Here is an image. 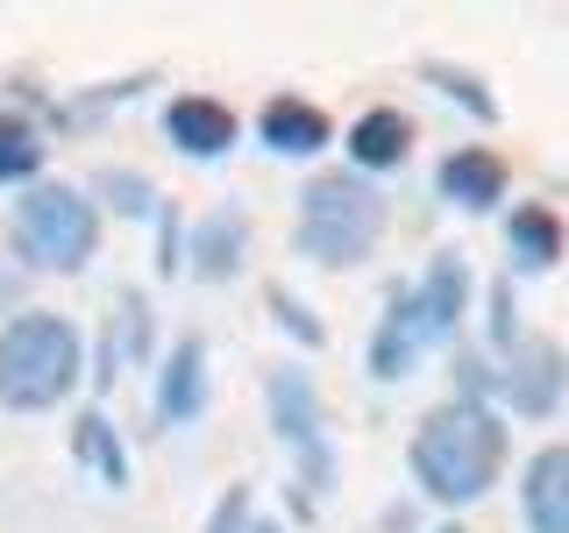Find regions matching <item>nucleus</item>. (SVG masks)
I'll return each instance as SVG.
<instances>
[{"mask_svg":"<svg viewBox=\"0 0 569 533\" xmlns=\"http://www.w3.org/2000/svg\"><path fill=\"white\" fill-rule=\"evenodd\" d=\"M506 462V426L477 405H441L413 441V470L435 497H477Z\"/></svg>","mask_w":569,"mask_h":533,"instance_id":"obj_1","label":"nucleus"},{"mask_svg":"<svg viewBox=\"0 0 569 533\" xmlns=\"http://www.w3.org/2000/svg\"><path fill=\"white\" fill-rule=\"evenodd\" d=\"M79 378V334L58 313H22L0 334V405H58Z\"/></svg>","mask_w":569,"mask_h":533,"instance_id":"obj_2","label":"nucleus"},{"mask_svg":"<svg viewBox=\"0 0 569 533\" xmlns=\"http://www.w3.org/2000/svg\"><path fill=\"white\" fill-rule=\"evenodd\" d=\"M385 228V200L363 185V178H313L307 185V213H299V242L320 263H356Z\"/></svg>","mask_w":569,"mask_h":533,"instance_id":"obj_3","label":"nucleus"},{"mask_svg":"<svg viewBox=\"0 0 569 533\" xmlns=\"http://www.w3.org/2000/svg\"><path fill=\"white\" fill-rule=\"evenodd\" d=\"M93 207L79 200V192H29L22 213H14V242H22L29 263H43V271H79L86 257H93Z\"/></svg>","mask_w":569,"mask_h":533,"instance_id":"obj_4","label":"nucleus"},{"mask_svg":"<svg viewBox=\"0 0 569 533\" xmlns=\"http://www.w3.org/2000/svg\"><path fill=\"white\" fill-rule=\"evenodd\" d=\"M456 306H462V263H435L420 292L385 320V334H378V378H399V370L413 363L435 334H449L456 328Z\"/></svg>","mask_w":569,"mask_h":533,"instance_id":"obj_5","label":"nucleus"},{"mask_svg":"<svg viewBox=\"0 0 569 533\" xmlns=\"http://www.w3.org/2000/svg\"><path fill=\"white\" fill-rule=\"evenodd\" d=\"M527 520L533 533H569V449H548L527 470Z\"/></svg>","mask_w":569,"mask_h":533,"instance_id":"obj_6","label":"nucleus"},{"mask_svg":"<svg viewBox=\"0 0 569 533\" xmlns=\"http://www.w3.org/2000/svg\"><path fill=\"white\" fill-rule=\"evenodd\" d=\"M164 129H171V142H186L192 157H213V150L236 142V114H228L221 100H171Z\"/></svg>","mask_w":569,"mask_h":533,"instance_id":"obj_7","label":"nucleus"},{"mask_svg":"<svg viewBox=\"0 0 569 533\" xmlns=\"http://www.w3.org/2000/svg\"><path fill=\"white\" fill-rule=\"evenodd\" d=\"M441 192L462 207H491L498 192H506V164H498L491 150H456L449 164H441Z\"/></svg>","mask_w":569,"mask_h":533,"instance_id":"obj_8","label":"nucleus"},{"mask_svg":"<svg viewBox=\"0 0 569 533\" xmlns=\"http://www.w3.org/2000/svg\"><path fill=\"white\" fill-rule=\"evenodd\" d=\"M406 135H413V129H406L391 107H378V114H363L349 129V150H356V164H399V157H406Z\"/></svg>","mask_w":569,"mask_h":533,"instance_id":"obj_9","label":"nucleus"},{"mask_svg":"<svg viewBox=\"0 0 569 533\" xmlns=\"http://www.w3.org/2000/svg\"><path fill=\"white\" fill-rule=\"evenodd\" d=\"M263 135H271L278 150H320V142H328V121H320L307 100H271L263 107Z\"/></svg>","mask_w":569,"mask_h":533,"instance_id":"obj_10","label":"nucleus"},{"mask_svg":"<svg viewBox=\"0 0 569 533\" xmlns=\"http://www.w3.org/2000/svg\"><path fill=\"white\" fill-rule=\"evenodd\" d=\"M36 164H43V142H36V129L22 114H0V178H29Z\"/></svg>","mask_w":569,"mask_h":533,"instance_id":"obj_11","label":"nucleus"},{"mask_svg":"<svg viewBox=\"0 0 569 533\" xmlns=\"http://www.w3.org/2000/svg\"><path fill=\"white\" fill-rule=\"evenodd\" d=\"M200 405V349H178V384H164V413H192Z\"/></svg>","mask_w":569,"mask_h":533,"instance_id":"obj_12","label":"nucleus"},{"mask_svg":"<svg viewBox=\"0 0 569 533\" xmlns=\"http://www.w3.org/2000/svg\"><path fill=\"white\" fill-rule=\"evenodd\" d=\"M512 228H520V242H527V257H533V263L556 257V221H548V213H520Z\"/></svg>","mask_w":569,"mask_h":533,"instance_id":"obj_13","label":"nucleus"}]
</instances>
